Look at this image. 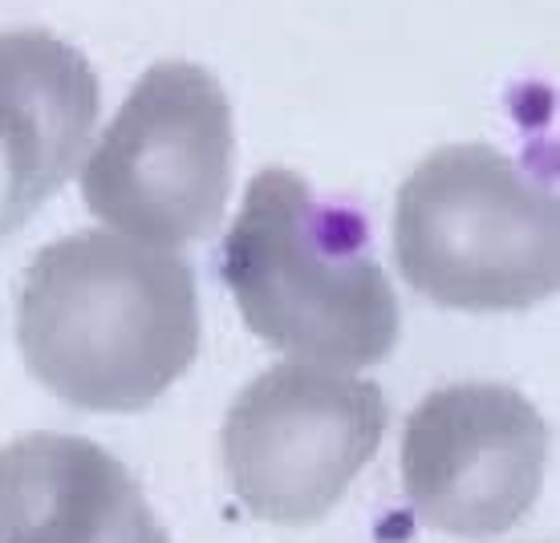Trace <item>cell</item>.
<instances>
[{
	"instance_id": "cell-8",
	"label": "cell",
	"mask_w": 560,
	"mask_h": 543,
	"mask_svg": "<svg viewBox=\"0 0 560 543\" xmlns=\"http://www.w3.org/2000/svg\"><path fill=\"white\" fill-rule=\"evenodd\" d=\"M0 543H171L139 479L78 434L0 446Z\"/></svg>"
},
{
	"instance_id": "cell-1",
	"label": "cell",
	"mask_w": 560,
	"mask_h": 543,
	"mask_svg": "<svg viewBox=\"0 0 560 543\" xmlns=\"http://www.w3.org/2000/svg\"><path fill=\"white\" fill-rule=\"evenodd\" d=\"M16 341L28 374L61 402L135 414L196 362V276L167 248L106 227L73 232L28 260Z\"/></svg>"
},
{
	"instance_id": "cell-3",
	"label": "cell",
	"mask_w": 560,
	"mask_h": 543,
	"mask_svg": "<svg viewBox=\"0 0 560 543\" xmlns=\"http://www.w3.org/2000/svg\"><path fill=\"white\" fill-rule=\"evenodd\" d=\"M394 260L443 308H533L560 280L557 196L495 146H439L398 187Z\"/></svg>"
},
{
	"instance_id": "cell-6",
	"label": "cell",
	"mask_w": 560,
	"mask_h": 543,
	"mask_svg": "<svg viewBox=\"0 0 560 543\" xmlns=\"http://www.w3.org/2000/svg\"><path fill=\"white\" fill-rule=\"evenodd\" d=\"M548 426L500 381H455L427 393L402 430V491L419 519L459 540L504 535L545 483Z\"/></svg>"
},
{
	"instance_id": "cell-4",
	"label": "cell",
	"mask_w": 560,
	"mask_h": 543,
	"mask_svg": "<svg viewBox=\"0 0 560 543\" xmlns=\"http://www.w3.org/2000/svg\"><path fill=\"white\" fill-rule=\"evenodd\" d=\"M232 106L196 61L142 73L82 170L85 208L106 232L183 248L211 236L232 191Z\"/></svg>"
},
{
	"instance_id": "cell-5",
	"label": "cell",
	"mask_w": 560,
	"mask_h": 543,
	"mask_svg": "<svg viewBox=\"0 0 560 543\" xmlns=\"http://www.w3.org/2000/svg\"><path fill=\"white\" fill-rule=\"evenodd\" d=\"M390 422L386 393L341 369L268 365L224 414V474L244 511L305 528L334 511Z\"/></svg>"
},
{
	"instance_id": "cell-7",
	"label": "cell",
	"mask_w": 560,
	"mask_h": 543,
	"mask_svg": "<svg viewBox=\"0 0 560 543\" xmlns=\"http://www.w3.org/2000/svg\"><path fill=\"white\" fill-rule=\"evenodd\" d=\"M98 78L49 28H0V236L78 175L98 122Z\"/></svg>"
},
{
	"instance_id": "cell-2",
	"label": "cell",
	"mask_w": 560,
	"mask_h": 543,
	"mask_svg": "<svg viewBox=\"0 0 560 543\" xmlns=\"http://www.w3.org/2000/svg\"><path fill=\"white\" fill-rule=\"evenodd\" d=\"M224 284L244 324L289 362L365 369L398 341V296L362 227L322 208L289 167H265L224 236Z\"/></svg>"
}]
</instances>
